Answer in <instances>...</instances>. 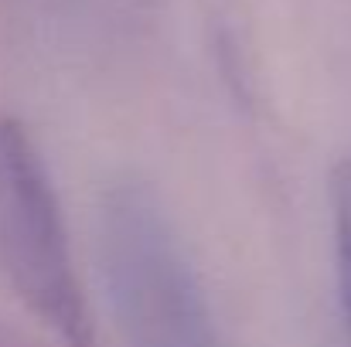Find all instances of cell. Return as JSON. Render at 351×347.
<instances>
[{
  "label": "cell",
  "mask_w": 351,
  "mask_h": 347,
  "mask_svg": "<svg viewBox=\"0 0 351 347\" xmlns=\"http://www.w3.org/2000/svg\"><path fill=\"white\" fill-rule=\"evenodd\" d=\"M331 248H335V279L345 344L351 347V160H341L331 170Z\"/></svg>",
  "instance_id": "cell-3"
},
{
  "label": "cell",
  "mask_w": 351,
  "mask_h": 347,
  "mask_svg": "<svg viewBox=\"0 0 351 347\" xmlns=\"http://www.w3.org/2000/svg\"><path fill=\"white\" fill-rule=\"evenodd\" d=\"M99 262L123 347H226L188 242L147 181L103 191Z\"/></svg>",
  "instance_id": "cell-1"
},
{
  "label": "cell",
  "mask_w": 351,
  "mask_h": 347,
  "mask_svg": "<svg viewBox=\"0 0 351 347\" xmlns=\"http://www.w3.org/2000/svg\"><path fill=\"white\" fill-rule=\"evenodd\" d=\"M0 272L62 347H96L65 208L34 133L17 116H0Z\"/></svg>",
  "instance_id": "cell-2"
}]
</instances>
